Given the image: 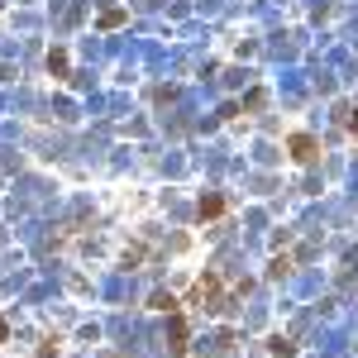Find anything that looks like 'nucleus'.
Wrapping results in <instances>:
<instances>
[{
  "label": "nucleus",
  "mask_w": 358,
  "mask_h": 358,
  "mask_svg": "<svg viewBox=\"0 0 358 358\" xmlns=\"http://www.w3.org/2000/svg\"><path fill=\"white\" fill-rule=\"evenodd\" d=\"M96 24H101V29H120V24H124V10H106Z\"/></svg>",
  "instance_id": "nucleus-5"
},
{
  "label": "nucleus",
  "mask_w": 358,
  "mask_h": 358,
  "mask_svg": "<svg viewBox=\"0 0 358 358\" xmlns=\"http://www.w3.org/2000/svg\"><path fill=\"white\" fill-rule=\"evenodd\" d=\"M153 306H158V310H167V315H172V310H182V306H177V296H167V292H158V296H153Z\"/></svg>",
  "instance_id": "nucleus-8"
},
{
  "label": "nucleus",
  "mask_w": 358,
  "mask_h": 358,
  "mask_svg": "<svg viewBox=\"0 0 358 358\" xmlns=\"http://www.w3.org/2000/svg\"><path fill=\"white\" fill-rule=\"evenodd\" d=\"M196 301H206V310H220V277L215 273H206V277H196V292H192Z\"/></svg>",
  "instance_id": "nucleus-1"
},
{
  "label": "nucleus",
  "mask_w": 358,
  "mask_h": 358,
  "mask_svg": "<svg viewBox=\"0 0 358 358\" xmlns=\"http://www.w3.org/2000/svg\"><path fill=\"white\" fill-rule=\"evenodd\" d=\"M5 334H10V325H5V315H0V344H5Z\"/></svg>",
  "instance_id": "nucleus-10"
},
{
  "label": "nucleus",
  "mask_w": 358,
  "mask_h": 358,
  "mask_svg": "<svg viewBox=\"0 0 358 358\" xmlns=\"http://www.w3.org/2000/svg\"><path fill=\"white\" fill-rule=\"evenodd\" d=\"M172 358H187V320H182V310H172Z\"/></svg>",
  "instance_id": "nucleus-3"
},
{
  "label": "nucleus",
  "mask_w": 358,
  "mask_h": 358,
  "mask_svg": "<svg viewBox=\"0 0 358 358\" xmlns=\"http://www.w3.org/2000/svg\"><path fill=\"white\" fill-rule=\"evenodd\" d=\"M296 354V344L292 339H273V358H292Z\"/></svg>",
  "instance_id": "nucleus-7"
},
{
  "label": "nucleus",
  "mask_w": 358,
  "mask_h": 358,
  "mask_svg": "<svg viewBox=\"0 0 358 358\" xmlns=\"http://www.w3.org/2000/svg\"><path fill=\"white\" fill-rule=\"evenodd\" d=\"M48 72H57V77L67 72V53H62V48H57V53H48Z\"/></svg>",
  "instance_id": "nucleus-6"
},
{
  "label": "nucleus",
  "mask_w": 358,
  "mask_h": 358,
  "mask_svg": "<svg viewBox=\"0 0 358 358\" xmlns=\"http://www.w3.org/2000/svg\"><path fill=\"white\" fill-rule=\"evenodd\" d=\"M349 134H354V138H358V120H349Z\"/></svg>",
  "instance_id": "nucleus-11"
},
{
  "label": "nucleus",
  "mask_w": 358,
  "mask_h": 358,
  "mask_svg": "<svg viewBox=\"0 0 358 358\" xmlns=\"http://www.w3.org/2000/svg\"><path fill=\"white\" fill-rule=\"evenodd\" d=\"M38 358H57V344H53V339H48V344L38 349Z\"/></svg>",
  "instance_id": "nucleus-9"
},
{
  "label": "nucleus",
  "mask_w": 358,
  "mask_h": 358,
  "mask_svg": "<svg viewBox=\"0 0 358 358\" xmlns=\"http://www.w3.org/2000/svg\"><path fill=\"white\" fill-rule=\"evenodd\" d=\"M287 148H292V158H296V163H315V158H320V143H315L310 134H292Z\"/></svg>",
  "instance_id": "nucleus-2"
},
{
  "label": "nucleus",
  "mask_w": 358,
  "mask_h": 358,
  "mask_svg": "<svg viewBox=\"0 0 358 358\" xmlns=\"http://www.w3.org/2000/svg\"><path fill=\"white\" fill-rule=\"evenodd\" d=\"M224 215V196H201V220H220Z\"/></svg>",
  "instance_id": "nucleus-4"
}]
</instances>
